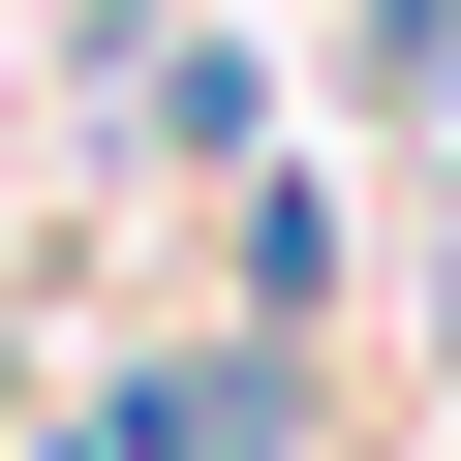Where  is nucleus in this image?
I'll list each match as a JSON object with an SVG mask.
<instances>
[{"instance_id":"f257e3e1","label":"nucleus","mask_w":461,"mask_h":461,"mask_svg":"<svg viewBox=\"0 0 461 461\" xmlns=\"http://www.w3.org/2000/svg\"><path fill=\"white\" fill-rule=\"evenodd\" d=\"M369 62H430V93H461V0H369Z\"/></svg>"}]
</instances>
